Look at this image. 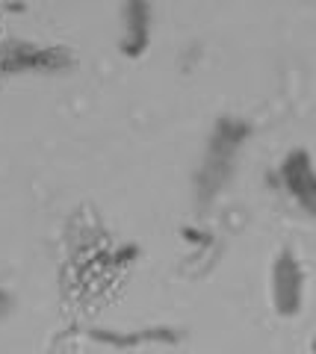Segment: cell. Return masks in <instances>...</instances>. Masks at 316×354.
Segmentation results:
<instances>
[{"instance_id": "cell-4", "label": "cell", "mask_w": 316, "mask_h": 354, "mask_svg": "<svg viewBox=\"0 0 316 354\" xmlns=\"http://www.w3.org/2000/svg\"><path fill=\"white\" fill-rule=\"evenodd\" d=\"M313 354H316V339H313Z\"/></svg>"}, {"instance_id": "cell-3", "label": "cell", "mask_w": 316, "mask_h": 354, "mask_svg": "<svg viewBox=\"0 0 316 354\" xmlns=\"http://www.w3.org/2000/svg\"><path fill=\"white\" fill-rule=\"evenodd\" d=\"M3 307H6V295H3V292H0V310H3Z\"/></svg>"}, {"instance_id": "cell-2", "label": "cell", "mask_w": 316, "mask_h": 354, "mask_svg": "<svg viewBox=\"0 0 316 354\" xmlns=\"http://www.w3.org/2000/svg\"><path fill=\"white\" fill-rule=\"evenodd\" d=\"M281 177H284L290 195L310 216H316V169L308 157V151H292L284 160V165H281Z\"/></svg>"}, {"instance_id": "cell-1", "label": "cell", "mask_w": 316, "mask_h": 354, "mask_svg": "<svg viewBox=\"0 0 316 354\" xmlns=\"http://www.w3.org/2000/svg\"><path fill=\"white\" fill-rule=\"evenodd\" d=\"M301 266L296 263L290 251H281L275 260V269H272V301L275 310L284 316L299 313L301 307Z\"/></svg>"}]
</instances>
